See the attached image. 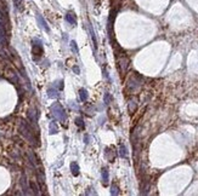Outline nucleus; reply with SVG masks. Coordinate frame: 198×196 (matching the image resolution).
<instances>
[{
    "mask_svg": "<svg viewBox=\"0 0 198 196\" xmlns=\"http://www.w3.org/2000/svg\"><path fill=\"white\" fill-rule=\"evenodd\" d=\"M19 131H21L22 136L27 139V141L33 144V145H35L37 144V139H35L34 137V132H33V128L29 126V123L27 121H21V123H19Z\"/></svg>",
    "mask_w": 198,
    "mask_h": 196,
    "instance_id": "nucleus-1",
    "label": "nucleus"
},
{
    "mask_svg": "<svg viewBox=\"0 0 198 196\" xmlns=\"http://www.w3.org/2000/svg\"><path fill=\"white\" fill-rule=\"evenodd\" d=\"M51 110H52V114L56 116L58 120H61V121H63L64 120V117H66V115H64V110H63V108L61 107L60 104H54L52 105V108H51Z\"/></svg>",
    "mask_w": 198,
    "mask_h": 196,
    "instance_id": "nucleus-2",
    "label": "nucleus"
},
{
    "mask_svg": "<svg viewBox=\"0 0 198 196\" xmlns=\"http://www.w3.org/2000/svg\"><path fill=\"white\" fill-rule=\"evenodd\" d=\"M32 52L34 56L37 57H40L43 55V45L39 40H34L33 41V46H32Z\"/></svg>",
    "mask_w": 198,
    "mask_h": 196,
    "instance_id": "nucleus-3",
    "label": "nucleus"
},
{
    "mask_svg": "<svg viewBox=\"0 0 198 196\" xmlns=\"http://www.w3.org/2000/svg\"><path fill=\"white\" fill-rule=\"evenodd\" d=\"M19 183H21V187H22V190H23L24 194H26V195L32 194V191H29V190H30V187H29V184H28V180H27L26 176H22V177H21V180H19Z\"/></svg>",
    "mask_w": 198,
    "mask_h": 196,
    "instance_id": "nucleus-4",
    "label": "nucleus"
},
{
    "mask_svg": "<svg viewBox=\"0 0 198 196\" xmlns=\"http://www.w3.org/2000/svg\"><path fill=\"white\" fill-rule=\"evenodd\" d=\"M5 39H6V29H5V23L3 21V17L0 15V40L5 41Z\"/></svg>",
    "mask_w": 198,
    "mask_h": 196,
    "instance_id": "nucleus-5",
    "label": "nucleus"
},
{
    "mask_svg": "<svg viewBox=\"0 0 198 196\" xmlns=\"http://www.w3.org/2000/svg\"><path fill=\"white\" fill-rule=\"evenodd\" d=\"M105 155H106V159H107L109 162H113V161H114V159H115L114 149H113V151H112V148H107V149H106Z\"/></svg>",
    "mask_w": 198,
    "mask_h": 196,
    "instance_id": "nucleus-6",
    "label": "nucleus"
},
{
    "mask_svg": "<svg viewBox=\"0 0 198 196\" xmlns=\"http://www.w3.org/2000/svg\"><path fill=\"white\" fill-rule=\"evenodd\" d=\"M66 21L72 25H74L75 23H77V18H75V15L73 12H68L67 15H66Z\"/></svg>",
    "mask_w": 198,
    "mask_h": 196,
    "instance_id": "nucleus-7",
    "label": "nucleus"
},
{
    "mask_svg": "<svg viewBox=\"0 0 198 196\" xmlns=\"http://www.w3.org/2000/svg\"><path fill=\"white\" fill-rule=\"evenodd\" d=\"M28 119L30 120V122L34 123V125H37V111L34 109H29L28 111Z\"/></svg>",
    "mask_w": 198,
    "mask_h": 196,
    "instance_id": "nucleus-8",
    "label": "nucleus"
},
{
    "mask_svg": "<svg viewBox=\"0 0 198 196\" xmlns=\"http://www.w3.org/2000/svg\"><path fill=\"white\" fill-rule=\"evenodd\" d=\"M119 67H120V71H121V73H125L126 69H128V59H126V58H121L119 61Z\"/></svg>",
    "mask_w": 198,
    "mask_h": 196,
    "instance_id": "nucleus-9",
    "label": "nucleus"
},
{
    "mask_svg": "<svg viewBox=\"0 0 198 196\" xmlns=\"http://www.w3.org/2000/svg\"><path fill=\"white\" fill-rule=\"evenodd\" d=\"M108 182H109V176H108L107 168H102V183H103V185H107Z\"/></svg>",
    "mask_w": 198,
    "mask_h": 196,
    "instance_id": "nucleus-10",
    "label": "nucleus"
},
{
    "mask_svg": "<svg viewBox=\"0 0 198 196\" xmlns=\"http://www.w3.org/2000/svg\"><path fill=\"white\" fill-rule=\"evenodd\" d=\"M37 18H38V22H39V24L42 25V27L46 30V32H49V27H48V24H46V22L44 21V18L40 16V15H37Z\"/></svg>",
    "mask_w": 198,
    "mask_h": 196,
    "instance_id": "nucleus-11",
    "label": "nucleus"
},
{
    "mask_svg": "<svg viewBox=\"0 0 198 196\" xmlns=\"http://www.w3.org/2000/svg\"><path fill=\"white\" fill-rule=\"evenodd\" d=\"M70 171H72V173L74 174V176H78L79 174V166L77 162H72L70 163Z\"/></svg>",
    "mask_w": 198,
    "mask_h": 196,
    "instance_id": "nucleus-12",
    "label": "nucleus"
},
{
    "mask_svg": "<svg viewBox=\"0 0 198 196\" xmlns=\"http://www.w3.org/2000/svg\"><path fill=\"white\" fill-rule=\"evenodd\" d=\"M136 108H138V103H136L135 99H131V101L129 102V111L131 113V114H133V113H135Z\"/></svg>",
    "mask_w": 198,
    "mask_h": 196,
    "instance_id": "nucleus-13",
    "label": "nucleus"
},
{
    "mask_svg": "<svg viewBox=\"0 0 198 196\" xmlns=\"http://www.w3.org/2000/svg\"><path fill=\"white\" fill-rule=\"evenodd\" d=\"M29 187H30V190H33V194H35V195H39V187L37 185V183L35 182H30L29 183Z\"/></svg>",
    "mask_w": 198,
    "mask_h": 196,
    "instance_id": "nucleus-14",
    "label": "nucleus"
},
{
    "mask_svg": "<svg viewBox=\"0 0 198 196\" xmlns=\"http://www.w3.org/2000/svg\"><path fill=\"white\" fill-rule=\"evenodd\" d=\"M57 132H58V128H57L56 122L55 121L50 122V135H55V133H57Z\"/></svg>",
    "mask_w": 198,
    "mask_h": 196,
    "instance_id": "nucleus-15",
    "label": "nucleus"
},
{
    "mask_svg": "<svg viewBox=\"0 0 198 196\" xmlns=\"http://www.w3.org/2000/svg\"><path fill=\"white\" fill-rule=\"evenodd\" d=\"M90 35H91V40H93L94 47H95V51H96V50H97V40H96L95 33H94V30H93V28H91V27H90Z\"/></svg>",
    "mask_w": 198,
    "mask_h": 196,
    "instance_id": "nucleus-16",
    "label": "nucleus"
},
{
    "mask_svg": "<svg viewBox=\"0 0 198 196\" xmlns=\"http://www.w3.org/2000/svg\"><path fill=\"white\" fill-rule=\"evenodd\" d=\"M119 154H120V156L121 157H126V155H128V153H126V148L125 145H123V144H120V147H119Z\"/></svg>",
    "mask_w": 198,
    "mask_h": 196,
    "instance_id": "nucleus-17",
    "label": "nucleus"
},
{
    "mask_svg": "<svg viewBox=\"0 0 198 196\" xmlns=\"http://www.w3.org/2000/svg\"><path fill=\"white\" fill-rule=\"evenodd\" d=\"M79 95H80V99H82L83 102H85L86 99H88V92H86V90L82 89L79 91Z\"/></svg>",
    "mask_w": 198,
    "mask_h": 196,
    "instance_id": "nucleus-18",
    "label": "nucleus"
},
{
    "mask_svg": "<svg viewBox=\"0 0 198 196\" xmlns=\"http://www.w3.org/2000/svg\"><path fill=\"white\" fill-rule=\"evenodd\" d=\"M111 194L112 195H118L119 194V189L117 185H112V190H111Z\"/></svg>",
    "mask_w": 198,
    "mask_h": 196,
    "instance_id": "nucleus-19",
    "label": "nucleus"
},
{
    "mask_svg": "<svg viewBox=\"0 0 198 196\" xmlns=\"http://www.w3.org/2000/svg\"><path fill=\"white\" fill-rule=\"evenodd\" d=\"M70 47H72L73 52L78 53V47H77V44H75V41H70Z\"/></svg>",
    "mask_w": 198,
    "mask_h": 196,
    "instance_id": "nucleus-20",
    "label": "nucleus"
},
{
    "mask_svg": "<svg viewBox=\"0 0 198 196\" xmlns=\"http://www.w3.org/2000/svg\"><path fill=\"white\" fill-rule=\"evenodd\" d=\"M75 123H77V126H79V127H83L84 125H83V120L80 117H78L77 120H75Z\"/></svg>",
    "mask_w": 198,
    "mask_h": 196,
    "instance_id": "nucleus-21",
    "label": "nucleus"
},
{
    "mask_svg": "<svg viewBox=\"0 0 198 196\" xmlns=\"http://www.w3.org/2000/svg\"><path fill=\"white\" fill-rule=\"evenodd\" d=\"M105 103L106 104H109V95L108 93H106V96H105Z\"/></svg>",
    "mask_w": 198,
    "mask_h": 196,
    "instance_id": "nucleus-22",
    "label": "nucleus"
},
{
    "mask_svg": "<svg viewBox=\"0 0 198 196\" xmlns=\"http://www.w3.org/2000/svg\"><path fill=\"white\" fill-rule=\"evenodd\" d=\"M73 70H75V73H79V68H78V67H74Z\"/></svg>",
    "mask_w": 198,
    "mask_h": 196,
    "instance_id": "nucleus-23",
    "label": "nucleus"
}]
</instances>
